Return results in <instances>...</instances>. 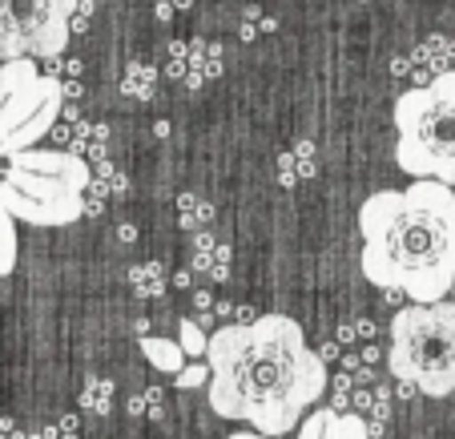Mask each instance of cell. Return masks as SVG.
I'll return each mask as SVG.
<instances>
[{
	"label": "cell",
	"mask_w": 455,
	"mask_h": 439,
	"mask_svg": "<svg viewBox=\"0 0 455 439\" xmlns=\"http://www.w3.org/2000/svg\"><path fill=\"white\" fill-rule=\"evenodd\" d=\"M206 395L222 419L258 427L278 439L327 395V363L286 315L226 323L206 343Z\"/></svg>",
	"instance_id": "1"
},
{
	"label": "cell",
	"mask_w": 455,
	"mask_h": 439,
	"mask_svg": "<svg viewBox=\"0 0 455 439\" xmlns=\"http://www.w3.org/2000/svg\"><path fill=\"white\" fill-rule=\"evenodd\" d=\"M359 267L379 291H403L415 307L443 302L455 283V190L411 181L359 206Z\"/></svg>",
	"instance_id": "2"
},
{
	"label": "cell",
	"mask_w": 455,
	"mask_h": 439,
	"mask_svg": "<svg viewBox=\"0 0 455 439\" xmlns=\"http://www.w3.org/2000/svg\"><path fill=\"white\" fill-rule=\"evenodd\" d=\"M89 181L93 170L73 149H25L9 157L0 178V210L12 222L57 230L85 214Z\"/></svg>",
	"instance_id": "3"
},
{
	"label": "cell",
	"mask_w": 455,
	"mask_h": 439,
	"mask_svg": "<svg viewBox=\"0 0 455 439\" xmlns=\"http://www.w3.org/2000/svg\"><path fill=\"white\" fill-rule=\"evenodd\" d=\"M395 162L415 181H439L455 190V69L435 73L427 85L407 89L391 109Z\"/></svg>",
	"instance_id": "4"
},
{
	"label": "cell",
	"mask_w": 455,
	"mask_h": 439,
	"mask_svg": "<svg viewBox=\"0 0 455 439\" xmlns=\"http://www.w3.org/2000/svg\"><path fill=\"white\" fill-rule=\"evenodd\" d=\"M387 367L403 387L427 399H447L455 391V302L403 307L391 319Z\"/></svg>",
	"instance_id": "5"
},
{
	"label": "cell",
	"mask_w": 455,
	"mask_h": 439,
	"mask_svg": "<svg viewBox=\"0 0 455 439\" xmlns=\"http://www.w3.org/2000/svg\"><path fill=\"white\" fill-rule=\"evenodd\" d=\"M65 109L60 77L36 73V60H4L0 65V154H25L49 138Z\"/></svg>",
	"instance_id": "6"
},
{
	"label": "cell",
	"mask_w": 455,
	"mask_h": 439,
	"mask_svg": "<svg viewBox=\"0 0 455 439\" xmlns=\"http://www.w3.org/2000/svg\"><path fill=\"white\" fill-rule=\"evenodd\" d=\"M77 4L81 0H0V65L60 57Z\"/></svg>",
	"instance_id": "7"
},
{
	"label": "cell",
	"mask_w": 455,
	"mask_h": 439,
	"mask_svg": "<svg viewBox=\"0 0 455 439\" xmlns=\"http://www.w3.org/2000/svg\"><path fill=\"white\" fill-rule=\"evenodd\" d=\"M141 355H146V363L154 371H165V375H178L181 367H186V355H181L178 339H165V335H141Z\"/></svg>",
	"instance_id": "8"
},
{
	"label": "cell",
	"mask_w": 455,
	"mask_h": 439,
	"mask_svg": "<svg viewBox=\"0 0 455 439\" xmlns=\"http://www.w3.org/2000/svg\"><path fill=\"white\" fill-rule=\"evenodd\" d=\"M323 439H367V419H363V415H343L331 407Z\"/></svg>",
	"instance_id": "9"
},
{
	"label": "cell",
	"mask_w": 455,
	"mask_h": 439,
	"mask_svg": "<svg viewBox=\"0 0 455 439\" xmlns=\"http://www.w3.org/2000/svg\"><path fill=\"white\" fill-rule=\"evenodd\" d=\"M154 81L157 73L149 69V65H141V60H133L125 69V77H121V93L125 97H138V101H149V93H154Z\"/></svg>",
	"instance_id": "10"
},
{
	"label": "cell",
	"mask_w": 455,
	"mask_h": 439,
	"mask_svg": "<svg viewBox=\"0 0 455 439\" xmlns=\"http://www.w3.org/2000/svg\"><path fill=\"white\" fill-rule=\"evenodd\" d=\"M226 262H230V250L214 246L210 234H198V270H206L210 278H226Z\"/></svg>",
	"instance_id": "11"
},
{
	"label": "cell",
	"mask_w": 455,
	"mask_h": 439,
	"mask_svg": "<svg viewBox=\"0 0 455 439\" xmlns=\"http://www.w3.org/2000/svg\"><path fill=\"white\" fill-rule=\"evenodd\" d=\"M17 254H20L17 222L0 210V275H12V270H17Z\"/></svg>",
	"instance_id": "12"
},
{
	"label": "cell",
	"mask_w": 455,
	"mask_h": 439,
	"mask_svg": "<svg viewBox=\"0 0 455 439\" xmlns=\"http://www.w3.org/2000/svg\"><path fill=\"white\" fill-rule=\"evenodd\" d=\"M178 331H181V335H178V347H181V355H186V359H198V355H206L210 335L198 327V323H194V319H181Z\"/></svg>",
	"instance_id": "13"
},
{
	"label": "cell",
	"mask_w": 455,
	"mask_h": 439,
	"mask_svg": "<svg viewBox=\"0 0 455 439\" xmlns=\"http://www.w3.org/2000/svg\"><path fill=\"white\" fill-rule=\"evenodd\" d=\"M210 383V367L206 363H186V367L173 375V387L178 391H194V387H206Z\"/></svg>",
	"instance_id": "14"
},
{
	"label": "cell",
	"mask_w": 455,
	"mask_h": 439,
	"mask_svg": "<svg viewBox=\"0 0 455 439\" xmlns=\"http://www.w3.org/2000/svg\"><path fill=\"white\" fill-rule=\"evenodd\" d=\"M113 383L109 379H89V387H85V407L89 411H97V415H105L109 411V403H113Z\"/></svg>",
	"instance_id": "15"
},
{
	"label": "cell",
	"mask_w": 455,
	"mask_h": 439,
	"mask_svg": "<svg viewBox=\"0 0 455 439\" xmlns=\"http://www.w3.org/2000/svg\"><path fill=\"white\" fill-rule=\"evenodd\" d=\"M327 415H331V407H315L310 415H302L299 435H294V439H323V427H327Z\"/></svg>",
	"instance_id": "16"
},
{
	"label": "cell",
	"mask_w": 455,
	"mask_h": 439,
	"mask_svg": "<svg viewBox=\"0 0 455 439\" xmlns=\"http://www.w3.org/2000/svg\"><path fill=\"white\" fill-rule=\"evenodd\" d=\"M181 222L186 226H198V222H210V206L202 198H194V194H181Z\"/></svg>",
	"instance_id": "17"
},
{
	"label": "cell",
	"mask_w": 455,
	"mask_h": 439,
	"mask_svg": "<svg viewBox=\"0 0 455 439\" xmlns=\"http://www.w3.org/2000/svg\"><path fill=\"white\" fill-rule=\"evenodd\" d=\"M133 286H138L141 294H157V291H162V270H157V262H146V267L133 270Z\"/></svg>",
	"instance_id": "18"
},
{
	"label": "cell",
	"mask_w": 455,
	"mask_h": 439,
	"mask_svg": "<svg viewBox=\"0 0 455 439\" xmlns=\"http://www.w3.org/2000/svg\"><path fill=\"white\" fill-rule=\"evenodd\" d=\"M226 439H267V435H258V431H234V435H226Z\"/></svg>",
	"instance_id": "19"
},
{
	"label": "cell",
	"mask_w": 455,
	"mask_h": 439,
	"mask_svg": "<svg viewBox=\"0 0 455 439\" xmlns=\"http://www.w3.org/2000/svg\"><path fill=\"white\" fill-rule=\"evenodd\" d=\"M447 294H451V302H455V283H451V291H447Z\"/></svg>",
	"instance_id": "20"
},
{
	"label": "cell",
	"mask_w": 455,
	"mask_h": 439,
	"mask_svg": "<svg viewBox=\"0 0 455 439\" xmlns=\"http://www.w3.org/2000/svg\"><path fill=\"white\" fill-rule=\"evenodd\" d=\"M85 4H97V0H85Z\"/></svg>",
	"instance_id": "21"
}]
</instances>
